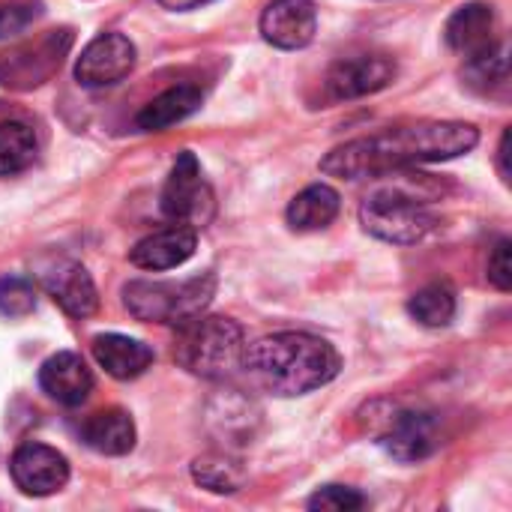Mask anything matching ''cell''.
<instances>
[{
	"instance_id": "cell-4",
	"label": "cell",
	"mask_w": 512,
	"mask_h": 512,
	"mask_svg": "<svg viewBox=\"0 0 512 512\" xmlns=\"http://www.w3.org/2000/svg\"><path fill=\"white\" fill-rule=\"evenodd\" d=\"M216 294V276L201 273L183 282H147L135 279L123 288V303L132 318L150 321V324H171L180 327L213 303Z\"/></svg>"
},
{
	"instance_id": "cell-24",
	"label": "cell",
	"mask_w": 512,
	"mask_h": 512,
	"mask_svg": "<svg viewBox=\"0 0 512 512\" xmlns=\"http://www.w3.org/2000/svg\"><path fill=\"white\" fill-rule=\"evenodd\" d=\"M33 309H36L33 285L21 276H3L0 279V315L15 321V318H27Z\"/></svg>"
},
{
	"instance_id": "cell-2",
	"label": "cell",
	"mask_w": 512,
	"mask_h": 512,
	"mask_svg": "<svg viewBox=\"0 0 512 512\" xmlns=\"http://www.w3.org/2000/svg\"><path fill=\"white\" fill-rule=\"evenodd\" d=\"M243 369L273 396H303L330 384L342 360L336 348L312 333H273L246 345Z\"/></svg>"
},
{
	"instance_id": "cell-27",
	"label": "cell",
	"mask_w": 512,
	"mask_h": 512,
	"mask_svg": "<svg viewBox=\"0 0 512 512\" xmlns=\"http://www.w3.org/2000/svg\"><path fill=\"white\" fill-rule=\"evenodd\" d=\"M510 249L512 243L504 237V240H498V246H495L492 255H489V282H492L498 291H510L512 288Z\"/></svg>"
},
{
	"instance_id": "cell-20",
	"label": "cell",
	"mask_w": 512,
	"mask_h": 512,
	"mask_svg": "<svg viewBox=\"0 0 512 512\" xmlns=\"http://www.w3.org/2000/svg\"><path fill=\"white\" fill-rule=\"evenodd\" d=\"M192 480L216 495H234L246 483V468L225 453H204L192 462Z\"/></svg>"
},
{
	"instance_id": "cell-29",
	"label": "cell",
	"mask_w": 512,
	"mask_h": 512,
	"mask_svg": "<svg viewBox=\"0 0 512 512\" xmlns=\"http://www.w3.org/2000/svg\"><path fill=\"white\" fill-rule=\"evenodd\" d=\"M165 9H174V12H189V9H198V6H204V3H210V0H159Z\"/></svg>"
},
{
	"instance_id": "cell-12",
	"label": "cell",
	"mask_w": 512,
	"mask_h": 512,
	"mask_svg": "<svg viewBox=\"0 0 512 512\" xmlns=\"http://www.w3.org/2000/svg\"><path fill=\"white\" fill-rule=\"evenodd\" d=\"M45 294L69 315V318H90L99 309V294L90 273L78 261H57L42 276Z\"/></svg>"
},
{
	"instance_id": "cell-26",
	"label": "cell",
	"mask_w": 512,
	"mask_h": 512,
	"mask_svg": "<svg viewBox=\"0 0 512 512\" xmlns=\"http://www.w3.org/2000/svg\"><path fill=\"white\" fill-rule=\"evenodd\" d=\"M33 18H36V9L30 3H15V0L0 3V39L21 33Z\"/></svg>"
},
{
	"instance_id": "cell-5",
	"label": "cell",
	"mask_w": 512,
	"mask_h": 512,
	"mask_svg": "<svg viewBox=\"0 0 512 512\" xmlns=\"http://www.w3.org/2000/svg\"><path fill=\"white\" fill-rule=\"evenodd\" d=\"M360 222L372 237L396 246H414L435 228V216L426 201L405 189H378L366 195L360 204Z\"/></svg>"
},
{
	"instance_id": "cell-9",
	"label": "cell",
	"mask_w": 512,
	"mask_h": 512,
	"mask_svg": "<svg viewBox=\"0 0 512 512\" xmlns=\"http://www.w3.org/2000/svg\"><path fill=\"white\" fill-rule=\"evenodd\" d=\"M396 78V63L381 54H357L336 60L327 72V93L336 102L363 99L384 87H390Z\"/></svg>"
},
{
	"instance_id": "cell-11",
	"label": "cell",
	"mask_w": 512,
	"mask_h": 512,
	"mask_svg": "<svg viewBox=\"0 0 512 512\" xmlns=\"http://www.w3.org/2000/svg\"><path fill=\"white\" fill-rule=\"evenodd\" d=\"M318 12L312 0H273L261 15V33L270 45L297 51L315 39Z\"/></svg>"
},
{
	"instance_id": "cell-25",
	"label": "cell",
	"mask_w": 512,
	"mask_h": 512,
	"mask_svg": "<svg viewBox=\"0 0 512 512\" xmlns=\"http://www.w3.org/2000/svg\"><path fill=\"white\" fill-rule=\"evenodd\" d=\"M366 507V498L348 486H324L309 498V510L321 512H357Z\"/></svg>"
},
{
	"instance_id": "cell-28",
	"label": "cell",
	"mask_w": 512,
	"mask_h": 512,
	"mask_svg": "<svg viewBox=\"0 0 512 512\" xmlns=\"http://www.w3.org/2000/svg\"><path fill=\"white\" fill-rule=\"evenodd\" d=\"M507 159H510V129L501 135V147H498V168H501L504 183L510 180V165H507Z\"/></svg>"
},
{
	"instance_id": "cell-14",
	"label": "cell",
	"mask_w": 512,
	"mask_h": 512,
	"mask_svg": "<svg viewBox=\"0 0 512 512\" xmlns=\"http://www.w3.org/2000/svg\"><path fill=\"white\" fill-rule=\"evenodd\" d=\"M195 246H198V231L195 228H186V225H171V228H162L144 240H138L129 252V261L138 267V270H174L180 264H186L192 255H195Z\"/></svg>"
},
{
	"instance_id": "cell-17",
	"label": "cell",
	"mask_w": 512,
	"mask_h": 512,
	"mask_svg": "<svg viewBox=\"0 0 512 512\" xmlns=\"http://www.w3.org/2000/svg\"><path fill=\"white\" fill-rule=\"evenodd\" d=\"M81 441L102 456H126L135 447V423L123 408H102L81 423Z\"/></svg>"
},
{
	"instance_id": "cell-15",
	"label": "cell",
	"mask_w": 512,
	"mask_h": 512,
	"mask_svg": "<svg viewBox=\"0 0 512 512\" xmlns=\"http://www.w3.org/2000/svg\"><path fill=\"white\" fill-rule=\"evenodd\" d=\"M93 357L96 363L117 381H132L144 375L153 363V351L129 336L120 333H102L93 339Z\"/></svg>"
},
{
	"instance_id": "cell-6",
	"label": "cell",
	"mask_w": 512,
	"mask_h": 512,
	"mask_svg": "<svg viewBox=\"0 0 512 512\" xmlns=\"http://www.w3.org/2000/svg\"><path fill=\"white\" fill-rule=\"evenodd\" d=\"M162 213L174 222V225H186V228H204L210 225L213 213H216V198L210 183L201 174V165L195 159V153L183 150L165 180L162 189Z\"/></svg>"
},
{
	"instance_id": "cell-22",
	"label": "cell",
	"mask_w": 512,
	"mask_h": 512,
	"mask_svg": "<svg viewBox=\"0 0 512 512\" xmlns=\"http://www.w3.org/2000/svg\"><path fill=\"white\" fill-rule=\"evenodd\" d=\"M408 312L423 327H447L456 318V291L447 282H432L408 300Z\"/></svg>"
},
{
	"instance_id": "cell-16",
	"label": "cell",
	"mask_w": 512,
	"mask_h": 512,
	"mask_svg": "<svg viewBox=\"0 0 512 512\" xmlns=\"http://www.w3.org/2000/svg\"><path fill=\"white\" fill-rule=\"evenodd\" d=\"M444 33L453 51L474 57L495 42V12L486 3H465L450 15Z\"/></svg>"
},
{
	"instance_id": "cell-8",
	"label": "cell",
	"mask_w": 512,
	"mask_h": 512,
	"mask_svg": "<svg viewBox=\"0 0 512 512\" xmlns=\"http://www.w3.org/2000/svg\"><path fill=\"white\" fill-rule=\"evenodd\" d=\"M12 483L33 498H48L69 483V462L48 444H21L9 462Z\"/></svg>"
},
{
	"instance_id": "cell-3",
	"label": "cell",
	"mask_w": 512,
	"mask_h": 512,
	"mask_svg": "<svg viewBox=\"0 0 512 512\" xmlns=\"http://www.w3.org/2000/svg\"><path fill=\"white\" fill-rule=\"evenodd\" d=\"M246 333L234 318L222 315H198L177 327L174 360L207 381H225L237 369H243Z\"/></svg>"
},
{
	"instance_id": "cell-18",
	"label": "cell",
	"mask_w": 512,
	"mask_h": 512,
	"mask_svg": "<svg viewBox=\"0 0 512 512\" xmlns=\"http://www.w3.org/2000/svg\"><path fill=\"white\" fill-rule=\"evenodd\" d=\"M201 102H204V93H201L198 87H192V84H177V87L159 93L156 99H150V102L138 111L135 123H138V129H144V132H162V129H168V126H174V123L192 117V114L201 108Z\"/></svg>"
},
{
	"instance_id": "cell-10",
	"label": "cell",
	"mask_w": 512,
	"mask_h": 512,
	"mask_svg": "<svg viewBox=\"0 0 512 512\" xmlns=\"http://www.w3.org/2000/svg\"><path fill=\"white\" fill-rule=\"evenodd\" d=\"M135 66V45L123 33H102L75 60V78L81 87H108L123 81Z\"/></svg>"
},
{
	"instance_id": "cell-19",
	"label": "cell",
	"mask_w": 512,
	"mask_h": 512,
	"mask_svg": "<svg viewBox=\"0 0 512 512\" xmlns=\"http://www.w3.org/2000/svg\"><path fill=\"white\" fill-rule=\"evenodd\" d=\"M339 192L327 183L306 186L291 204H288V225L294 231H321L339 216Z\"/></svg>"
},
{
	"instance_id": "cell-21",
	"label": "cell",
	"mask_w": 512,
	"mask_h": 512,
	"mask_svg": "<svg viewBox=\"0 0 512 512\" xmlns=\"http://www.w3.org/2000/svg\"><path fill=\"white\" fill-rule=\"evenodd\" d=\"M36 132L21 120L0 123V177L18 174L33 165L36 159Z\"/></svg>"
},
{
	"instance_id": "cell-7",
	"label": "cell",
	"mask_w": 512,
	"mask_h": 512,
	"mask_svg": "<svg viewBox=\"0 0 512 512\" xmlns=\"http://www.w3.org/2000/svg\"><path fill=\"white\" fill-rule=\"evenodd\" d=\"M387 414L375 420V438L396 462H423L438 447V420L423 408L384 405Z\"/></svg>"
},
{
	"instance_id": "cell-13",
	"label": "cell",
	"mask_w": 512,
	"mask_h": 512,
	"mask_svg": "<svg viewBox=\"0 0 512 512\" xmlns=\"http://www.w3.org/2000/svg\"><path fill=\"white\" fill-rule=\"evenodd\" d=\"M39 387L63 408H78L93 393V372L72 351H57L39 366Z\"/></svg>"
},
{
	"instance_id": "cell-1",
	"label": "cell",
	"mask_w": 512,
	"mask_h": 512,
	"mask_svg": "<svg viewBox=\"0 0 512 512\" xmlns=\"http://www.w3.org/2000/svg\"><path fill=\"white\" fill-rule=\"evenodd\" d=\"M480 132L459 120H420L411 126H390L384 132L354 138L321 159V171L339 180H369L396 174L411 165L447 162L471 153Z\"/></svg>"
},
{
	"instance_id": "cell-23",
	"label": "cell",
	"mask_w": 512,
	"mask_h": 512,
	"mask_svg": "<svg viewBox=\"0 0 512 512\" xmlns=\"http://www.w3.org/2000/svg\"><path fill=\"white\" fill-rule=\"evenodd\" d=\"M468 72H471L474 84H483L489 93H492L495 87H507V81H510L507 45H504V42H492L486 51L468 57Z\"/></svg>"
}]
</instances>
